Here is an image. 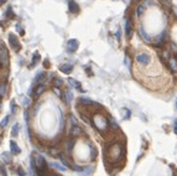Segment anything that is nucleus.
Instances as JSON below:
<instances>
[{
  "label": "nucleus",
  "mask_w": 177,
  "mask_h": 176,
  "mask_svg": "<svg viewBox=\"0 0 177 176\" xmlns=\"http://www.w3.org/2000/svg\"><path fill=\"white\" fill-rule=\"evenodd\" d=\"M124 155V147L119 141H114L104 149V163L118 164Z\"/></svg>",
  "instance_id": "1"
},
{
  "label": "nucleus",
  "mask_w": 177,
  "mask_h": 176,
  "mask_svg": "<svg viewBox=\"0 0 177 176\" xmlns=\"http://www.w3.org/2000/svg\"><path fill=\"white\" fill-rule=\"evenodd\" d=\"M90 123L93 124V126L97 130H99L102 134H105L109 130V124H108V118H104L100 114H96L93 117V119L90 120Z\"/></svg>",
  "instance_id": "2"
},
{
  "label": "nucleus",
  "mask_w": 177,
  "mask_h": 176,
  "mask_svg": "<svg viewBox=\"0 0 177 176\" xmlns=\"http://www.w3.org/2000/svg\"><path fill=\"white\" fill-rule=\"evenodd\" d=\"M135 61H136V63L139 66L146 67L151 63V55L148 54L146 51H141V52H139V54H136V56H135Z\"/></svg>",
  "instance_id": "3"
},
{
  "label": "nucleus",
  "mask_w": 177,
  "mask_h": 176,
  "mask_svg": "<svg viewBox=\"0 0 177 176\" xmlns=\"http://www.w3.org/2000/svg\"><path fill=\"white\" fill-rule=\"evenodd\" d=\"M7 63H9V54L5 45L0 42V67H6Z\"/></svg>",
  "instance_id": "4"
},
{
  "label": "nucleus",
  "mask_w": 177,
  "mask_h": 176,
  "mask_svg": "<svg viewBox=\"0 0 177 176\" xmlns=\"http://www.w3.org/2000/svg\"><path fill=\"white\" fill-rule=\"evenodd\" d=\"M9 43H10V46L11 48L15 51V52H17L19 50H20V41H19V39L16 36L14 35V33H10L9 35Z\"/></svg>",
  "instance_id": "5"
},
{
  "label": "nucleus",
  "mask_w": 177,
  "mask_h": 176,
  "mask_svg": "<svg viewBox=\"0 0 177 176\" xmlns=\"http://www.w3.org/2000/svg\"><path fill=\"white\" fill-rule=\"evenodd\" d=\"M33 163H35V166L36 167H47L48 164L46 163V160H45L43 156H41L39 154H35V158L32 159Z\"/></svg>",
  "instance_id": "6"
},
{
  "label": "nucleus",
  "mask_w": 177,
  "mask_h": 176,
  "mask_svg": "<svg viewBox=\"0 0 177 176\" xmlns=\"http://www.w3.org/2000/svg\"><path fill=\"white\" fill-rule=\"evenodd\" d=\"M82 134H84V132L79 125H72L69 128V135L72 138H77V137L82 135Z\"/></svg>",
  "instance_id": "7"
},
{
  "label": "nucleus",
  "mask_w": 177,
  "mask_h": 176,
  "mask_svg": "<svg viewBox=\"0 0 177 176\" xmlns=\"http://www.w3.org/2000/svg\"><path fill=\"white\" fill-rule=\"evenodd\" d=\"M139 35H140V37L142 39V41H145L146 43H151L152 42V39L150 37V35H148V32L144 30V27H139Z\"/></svg>",
  "instance_id": "8"
},
{
  "label": "nucleus",
  "mask_w": 177,
  "mask_h": 176,
  "mask_svg": "<svg viewBox=\"0 0 177 176\" xmlns=\"http://www.w3.org/2000/svg\"><path fill=\"white\" fill-rule=\"evenodd\" d=\"M78 46H79V43H78V41L77 40H69L68 41V43H67V50H68V52H76L77 51V48Z\"/></svg>",
  "instance_id": "9"
},
{
  "label": "nucleus",
  "mask_w": 177,
  "mask_h": 176,
  "mask_svg": "<svg viewBox=\"0 0 177 176\" xmlns=\"http://www.w3.org/2000/svg\"><path fill=\"white\" fill-rule=\"evenodd\" d=\"M125 35L128 39H130L131 35H133V22H131L130 19H126L125 21Z\"/></svg>",
  "instance_id": "10"
},
{
  "label": "nucleus",
  "mask_w": 177,
  "mask_h": 176,
  "mask_svg": "<svg viewBox=\"0 0 177 176\" xmlns=\"http://www.w3.org/2000/svg\"><path fill=\"white\" fill-rule=\"evenodd\" d=\"M166 67H167V68L171 71L172 73H176V72H177V58H175V57H171Z\"/></svg>",
  "instance_id": "11"
},
{
  "label": "nucleus",
  "mask_w": 177,
  "mask_h": 176,
  "mask_svg": "<svg viewBox=\"0 0 177 176\" xmlns=\"http://www.w3.org/2000/svg\"><path fill=\"white\" fill-rule=\"evenodd\" d=\"M68 83L71 84V88H76V89H78V91H81V92H84V89L82 88L81 83L74 80V78H68Z\"/></svg>",
  "instance_id": "12"
},
{
  "label": "nucleus",
  "mask_w": 177,
  "mask_h": 176,
  "mask_svg": "<svg viewBox=\"0 0 177 176\" xmlns=\"http://www.w3.org/2000/svg\"><path fill=\"white\" fill-rule=\"evenodd\" d=\"M10 151H11V154L13 155H19L20 154V151H21V149L19 148V145L15 143L14 140L10 141Z\"/></svg>",
  "instance_id": "13"
},
{
  "label": "nucleus",
  "mask_w": 177,
  "mask_h": 176,
  "mask_svg": "<svg viewBox=\"0 0 177 176\" xmlns=\"http://www.w3.org/2000/svg\"><path fill=\"white\" fill-rule=\"evenodd\" d=\"M50 167H53V169L56 170H59V171H67V167L63 165L62 163H56V161H52L50 163V165H48Z\"/></svg>",
  "instance_id": "14"
},
{
  "label": "nucleus",
  "mask_w": 177,
  "mask_h": 176,
  "mask_svg": "<svg viewBox=\"0 0 177 176\" xmlns=\"http://www.w3.org/2000/svg\"><path fill=\"white\" fill-rule=\"evenodd\" d=\"M59 70H61V72H63V73L69 74L73 71V66L69 65V63H65V65H62L61 67H59Z\"/></svg>",
  "instance_id": "15"
},
{
  "label": "nucleus",
  "mask_w": 177,
  "mask_h": 176,
  "mask_svg": "<svg viewBox=\"0 0 177 176\" xmlns=\"http://www.w3.org/2000/svg\"><path fill=\"white\" fill-rule=\"evenodd\" d=\"M78 102H79L82 106H93V104H96L92 99H90V98H87V97H79Z\"/></svg>",
  "instance_id": "16"
},
{
  "label": "nucleus",
  "mask_w": 177,
  "mask_h": 176,
  "mask_svg": "<svg viewBox=\"0 0 177 176\" xmlns=\"http://www.w3.org/2000/svg\"><path fill=\"white\" fill-rule=\"evenodd\" d=\"M45 91H46V87H45L43 84H39V86H37V87L35 88V93H33V94H35L36 98H39L41 94H43Z\"/></svg>",
  "instance_id": "17"
},
{
  "label": "nucleus",
  "mask_w": 177,
  "mask_h": 176,
  "mask_svg": "<svg viewBox=\"0 0 177 176\" xmlns=\"http://www.w3.org/2000/svg\"><path fill=\"white\" fill-rule=\"evenodd\" d=\"M45 72H39L36 74V78H35V81H33V84H41L42 82L45 81Z\"/></svg>",
  "instance_id": "18"
},
{
  "label": "nucleus",
  "mask_w": 177,
  "mask_h": 176,
  "mask_svg": "<svg viewBox=\"0 0 177 176\" xmlns=\"http://www.w3.org/2000/svg\"><path fill=\"white\" fill-rule=\"evenodd\" d=\"M72 98H73V93L71 91H66L65 92V104L66 106H69L71 102H72Z\"/></svg>",
  "instance_id": "19"
},
{
  "label": "nucleus",
  "mask_w": 177,
  "mask_h": 176,
  "mask_svg": "<svg viewBox=\"0 0 177 176\" xmlns=\"http://www.w3.org/2000/svg\"><path fill=\"white\" fill-rule=\"evenodd\" d=\"M108 124H109V128H112V129H114V130H119V125H118V123L115 122V119L110 117V118H108Z\"/></svg>",
  "instance_id": "20"
},
{
  "label": "nucleus",
  "mask_w": 177,
  "mask_h": 176,
  "mask_svg": "<svg viewBox=\"0 0 177 176\" xmlns=\"http://www.w3.org/2000/svg\"><path fill=\"white\" fill-rule=\"evenodd\" d=\"M40 60H41L40 54H39V52H35V54H33V57H32V62L30 63V68H31V67H35L37 63L40 62Z\"/></svg>",
  "instance_id": "21"
},
{
  "label": "nucleus",
  "mask_w": 177,
  "mask_h": 176,
  "mask_svg": "<svg viewBox=\"0 0 177 176\" xmlns=\"http://www.w3.org/2000/svg\"><path fill=\"white\" fill-rule=\"evenodd\" d=\"M62 84H63V80L62 78H59V77H56L53 78V81H52V87H62Z\"/></svg>",
  "instance_id": "22"
},
{
  "label": "nucleus",
  "mask_w": 177,
  "mask_h": 176,
  "mask_svg": "<svg viewBox=\"0 0 177 176\" xmlns=\"http://www.w3.org/2000/svg\"><path fill=\"white\" fill-rule=\"evenodd\" d=\"M78 10H79V6H78V4L76 1H69V11L71 13H78Z\"/></svg>",
  "instance_id": "23"
},
{
  "label": "nucleus",
  "mask_w": 177,
  "mask_h": 176,
  "mask_svg": "<svg viewBox=\"0 0 177 176\" xmlns=\"http://www.w3.org/2000/svg\"><path fill=\"white\" fill-rule=\"evenodd\" d=\"M1 159L4 160V163L5 164H10L11 163V154L10 153H7V151L1 153Z\"/></svg>",
  "instance_id": "24"
},
{
  "label": "nucleus",
  "mask_w": 177,
  "mask_h": 176,
  "mask_svg": "<svg viewBox=\"0 0 177 176\" xmlns=\"http://www.w3.org/2000/svg\"><path fill=\"white\" fill-rule=\"evenodd\" d=\"M6 96V83L5 81L1 82L0 83V98H3V97Z\"/></svg>",
  "instance_id": "25"
},
{
  "label": "nucleus",
  "mask_w": 177,
  "mask_h": 176,
  "mask_svg": "<svg viewBox=\"0 0 177 176\" xmlns=\"http://www.w3.org/2000/svg\"><path fill=\"white\" fill-rule=\"evenodd\" d=\"M145 11V5L144 4H140V5L136 6V9H135V14H136V16H140V15L144 14Z\"/></svg>",
  "instance_id": "26"
},
{
  "label": "nucleus",
  "mask_w": 177,
  "mask_h": 176,
  "mask_svg": "<svg viewBox=\"0 0 177 176\" xmlns=\"http://www.w3.org/2000/svg\"><path fill=\"white\" fill-rule=\"evenodd\" d=\"M19 130H20V125L19 124H15L13 126V129H11V137L13 138H16L17 134H19Z\"/></svg>",
  "instance_id": "27"
},
{
  "label": "nucleus",
  "mask_w": 177,
  "mask_h": 176,
  "mask_svg": "<svg viewBox=\"0 0 177 176\" xmlns=\"http://www.w3.org/2000/svg\"><path fill=\"white\" fill-rule=\"evenodd\" d=\"M92 173H93V167L87 166V167H84L83 171H82V173H81V176H89Z\"/></svg>",
  "instance_id": "28"
},
{
  "label": "nucleus",
  "mask_w": 177,
  "mask_h": 176,
  "mask_svg": "<svg viewBox=\"0 0 177 176\" xmlns=\"http://www.w3.org/2000/svg\"><path fill=\"white\" fill-rule=\"evenodd\" d=\"M9 115H6V117L3 118V120L0 122V128H5V126L7 125V123H9Z\"/></svg>",
  "instance_id": "29"
},
{
  "label": "nucleus",
  "mask_w": 177,
  "mask_h": 176,
  "mask_svg": "<svg viewBox=\"0 0 177 176\" xmlns=\"http://www.w3.org/2000/svg\"><path fill=\"white\" fill-rule=\"evenodd\" d=\"M125 65L128 68H130V66H131V61H130V57H129V52H125Z\"/></svg>",
  "instance_id": "30"
},
{
  "label": "nucleus",
  "mask_w": 177,
  "mask_h": 176,
  "mask_svg": "<svg viewBox=\"0 0 177 176\" xmlns=\"http://www.w3.org/2000/svg\"><path fill=\"white\" fill-rule=\"evenodd\" d=\"M123 112H124V114H125V115H124V118H125V119H129V118L131 117V112H130L129 109H126V108H124V109H123Z\"/></svg>",
  "instance_id": "31"
},
{
  "label": "nucleus",
  "mask_w": 177,
  "mask_h": 176,
  "mask_svg": "<svg viewBox=\"0 0 177 176\" xmlns=\"http://www.w3.org/2000/svg\"><path fill=\"white\" fill-rule=\"evenodd\" d=\"M15 112H16V104H15V100H13V102H11V113H15Z\"/></svg>",
  "instance_id": "32"
},
{
  "label": "nucleus",
  "mask_w": 177,
  "mask_h": 176,
  "mask_svg": "<svg viewBox=\"0 0 177 176\" xmlns=\"http://www.w3.org/2000/svg\"><path fill=\"white\" fill-rule=\"evenodd\" d=\"M30 104H31V98H26V99L24 100V106H25V107H29Z\"/></svg>",
  "instance_id": "33"
},
{
  "label": "nucleus",
  "mask_w": 177,
  "mask_h": 176,
  "mask_svg": "<svg viewBox=\"0 0 177 176\" xmlns=\"http://www.w3.org/2000/svg\"><path fill=\"white\" fill-rule=\"evenodd\" d=\"M33 93H35V88H33V87H30V89L27 91V94H29V96H33Z\"/></svg>",
  "instance_id": "34"
},
{
  "label": "nucleus",
  "mask_w": 177,
  "mask_h": 176,
  "mask_svg": "<svg viewBox=\"0 0 177 176\" xmlns=\"http://www.w3.org/2000/svg\"><path fill=\"white\" fill-rule=\"evenodd\" d=\"M115 37H116V40L120 41V37H122V33H120V30H118V31L115 32Z\"/></svg>",
  "instance_id": "35"
},
{
  "label": "nucleus",
  "mask_w": 177,
  "mask_h": 176,
  "mask_svg": "<svg viewBox=\"0 0 177 176\" xmlns=\"http://www.w3.org/2000/svg\"><path fill=\"white\" fill-rule=\"evenodd\" d=\"M17 174L20 175V176H25V171L22 170L21 167H19V169H17Z\"/></svg>",
  "instance_id": "36"
},
{
  "label": "nucleus",
  "mask_w": 177,
  "mask_h": 176,
  "mask_svg": "<svg viewBox=\"0 0 177 176\" xmlns=\"http://www.w3.org/2000/svg\"><path fill=\"white\" fill-rule=\"evenodd\" d=\"M0 174H1L3 176H7L6 175V171H5V169H4L3 166H0Z\"/></svg>",
  "instance_id": "37"
},
{
  "label": "nucleus",
  "mask_w": 177,
  "mask_h": 176,
  "mask_svg": "<svg viewBox=\"0 0 177 176\" xmlns=\"http://www.w3.org/2000/svg\"><path fill=\"white\" fill-rule=\"evenodd\" d=\"M16 27H17V31H19V32H20L21 35H22V33H24V30H22V27L20 26V24H17V25H16Z\"/></svg>",
  "instance_id": "38"
},
{
  "label": "nucleus",
  "mask_w": 177,
  "mask_h": 176,
  "mask_svg": "<svg viewBox=\"0 0 177 176\" xmlns=\"http://www.w3.org/2000/svg\"><path fill=\"white\" fill-rule=\"evenodd\" d=\"M174 132H175V134H177V119H175V125H174Z\"/></svg>",
  "instance_id": "39"
},
{
  "label": "nucleus",
  "mask_w": 177,
  "mask_h": 176,
  "mask_svg": "<svg viewBox=\"0 0 177 176\" xmlns=\"http://www.w3.org/2000/svg\"><path fill=\"white\" fill-rule=\"evenodd\" d=\"M43 65H45V67H48V65H50L48 60H45V61H43Z\"/></svg>",
  "instance_id": "40"
},
{
  "label": "nucleus",
  "mask_w": 177,
  "mask_h": 176,
  "mask_svg": "<svg viewBox=\"0 0 177 176\" xmlns=\"http://www.w3.org/2000/svg\"><path fill=\"white\" fill-rule=\"evenodd\" d=\"M1 106H3V104H1V100H0V109H1Z\"/></svg>",
  "instance_id": "41"
},
{
  "label": "nucleus",
  "mask_w": 177,
  "mask_h": 176,
  "mask_svg": "<svg viewBox=\"0 0 177 176\" xmlns=\"http://www.w3.org/2000/svg\"><path fill=\"white\" fill-rule=\"evenodd\" d=\"M1 4H4V1H0V5H1Z\"/></svg>",
  "instance_id": "42"
},
{
  "label": "nucleus",
  "mask_w": 177,
  "mask_h": 176,
  "mask_svg": "<svg viewBox=\"0 0 177 176\" xmlns=\"http://www.w3.org/2000/svg\"><path fill=\"white\" fill-rule=\"evenodd\" d=\"M176 108H177V100H176Z\"/></svg>",
  "instance_id": "43"
},
{
  "label": "nucleus",
  "mask_w": 177,
  "mask_h": 176,
  "mask_svg": "<svg viewBox=\"0 0 177 176\" xmlns=\"http://www.w3.org/2000/svg\"><path fill=\"white\" fill-rule=\"evenodd\" d=\"M134 1H135V0H134Z\"/></svg>",
  "instance_id": "44"
}]
</instances>
